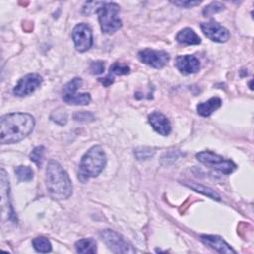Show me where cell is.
Listing matches in <instances>:
<instances>
[{"label": "cell", "mask_w": 254, "mask_h": 254, "mask_svg": "<svg viewBox=\"0 0 254 254\" xmlns=\"http://www.w3.org/2000/svg\"><path fill=\"white\" fill-rule=\"evenodd\" d=\"M34 126L35 119L29 113L5 114L0 119V141L2 144L17 143L26 138Z\"/></svg>", "instance_id": "1"}, {"label": "cell", "mask_w": 254, "mask_h": 254, "mask_svg": "<svg viewBox=\"0 0 254 254\" xmlns=\"http://www.w3.org/2000/svg\"><path fill=\"white\" fill-rule=\"evenodd\" d=\"M46 186L54 199H66L72 193V184L65 170L55 160H51L46 169Z\"/></svg>", "instance_id": "2"}, {"label": "cell", "mask_w": 254, "mask_h": 254, "mask_svg": "<svg viewBox=\"0 0 254 254\" xmlns=\"http://www.w3.org/2000/svg\"><path fill=\"white\" fill-rule=\"evenodd\" d=\"M106 164V156L101 146L91 147L81 158L77 177L81 183L87 182L90 178L97 177Z\"/></svg>", "instance_id": "3"}, {"label": "cell", "mask_w": 254, "mask_h": 254, "mask_svg": "<svg viewBox=\"0 0 254 254\" xmlns=\"http://www.w3.org/2000/svg\"><path fill=\"white\" fill-rule=\"evenodd\" d=\"M119 10V5L113 2H102L97 9L100 28L104 34H113L121 28L122 22L118 17Z\"/></svg>", "instance_id": "4"}, {"label": "cell", "mask_w": 254, "mask_h": 254, "mask_svg": "<svg viewBox=\"0 0 254 254\" xmlns=\"http://www.w3.org/2000/svg\"><path fill=\"white\" fill-rule=\"evenodd\" d=\"M196 159L206 167L224 175L231 174L236 169V165L231 160H227L211 151H202L197 153Z\"/></svg>", "instance_id": "5"}, {"label": "cell", "mask_w": 254, "mask_h": 254, "mask_svg": "<svg viewBox=\"0 0 254 254\" xmlns=\"http://www.w3.org/2000/svg\"><path fill=\"white\" fill-rule=\"evenodd\" d=\"M101 240L113 253H134L135 249L117 232L105 229L99 232Z\"/></svg>", "instance_id": "6"}, {"label": "cell", "mask_w": 254, "mask_h": 254, "mask_svg": "<svg viewBox=\"0 0 254 254\" xmlns=\"http://www.w3.org/2000/svg\"><path fill=\"white\" fill-rule=\"evenodd\" d=\"M0 189H1V211L2 215L12 222H16L17 217L13 210V207L10 202L9 193H10V185L7 178L6 172L4 169H1L0 172Z\"/></svg>", "instance_id": "7"}, {"label": "cell", "mask_w": 254, "mask_h": 254, "mask_svg": "<svg viewBox=\"0 0 254 254\" xmlns=\"http://www.w3.org/2000/svg\"><path fill=\"white\" fill-rule=\"evenodd\" d=\"M72 40L75 49L80 52H86L92 46V31L90 27L84 23L77 24L72 30Z\"/></svg>", "instance_id": "8"}, {"label": "cell", "mask_w": 254, "mask_h": 254, "mask_svg": "<svg viewBox=\"0 0 254 254\" xmlns=\"http://www.w3.org/2000/svg\"><path fill=\"white\" fill-rule=\"evenodd\" d=\"M139 60L154 68H162L170 60V56L165 51H158L153 49H144L138 53Z\"/></svg>", "instance_id": "9"}, {"label": "cell", "mask_w": 254, "mask_h": 254, "mask_svg": "<svg viewBox=\"0 0 254 254\" xmlns=\"http://www.w3.org/2000/svg\"><path fill=\"white\" fill-rule=\"evenodd\" d=\"M42 76L37 73H29L20 78L13 89V93L19 97L27 96L33 93L41 84Z\"/></svg>", "instance_id": "10"}, {"label": "cell", "mask_w": 254, "mask_h": 254, "mask_svg": "<svg viewBox=\"0 0 254 254\" xmlns=\"http://www.w3.org/2000/svg\"><path fill=\"white\" fill-rule=\"evenodd\" d=\"M203 34L211 41L217 43H224L229 39V32L215 21H209L200 24Z\"/></svg>", "instance_id": "11"}, {"label": "cell", "mask_w": 254, "mask_h": 254, "mask_svg": "<svg viewBox=\"0 0 254 254\" xmlns=\"http://www.w3.org/2000/svg\"><path fill=\"white\" fill-rule=\"evenodd\" d=\"M175 65L179 69V71L186 75L195 73L200 68V63L198 59L191 55H184L177 57Z\"/></svg>", "instance_id": "12"}, {"label": "cell", "mask_w": 254, "mask_h": 254, "mask_svg": "<svg viewBox=\"0 0 254 254\" xmlns=\"http://www.w3.org/2000/svg\"><path fill=\"white\" fill-rule=\"evenodd\" d=\"M201 241L206 245L212 248L213 250L219 252V253H225V254H230L233 253L235 254L236 251L230 247V245L225 242L220 236L217 235H210V234H202L200 235Z\"/></svg>", "instance_id": "13"}, {"label": "cell", "mask_w": 254, "mask_h": 254, "mask_svg": "<svg viewBox=\"0 0 254 254\" xmlns=\"http://www.w3.org/2000/svg\"><path fill=\"white\" fill-rule=\"evenodd\" d=\"M148 120L153 129L160 135L167 136L170 134L171 123L163 113L159 111H154L148 116Z\"/></svg>", "instance_id": "14"}, {"label": "cell", "mask_w": 254, "mask_h": 254, "mask_svg": "<svg viewBox=\"0 0 254 254\" xmlns=\"http://www.w3.org/2000/svg\"><path fill=\"white\" fill-rule=\"evenodd\" d=\"M221 106V99L219 97H212L207 101L200 102L197 107V113L203 117H207L211 115L215 110H217Z\"/></svg>", "instance_id": "15"}, {"label": "cell", "mask_w": 254, "mask_h": 254, "mask_svg": "<svg viewBox=\"0 0 254 254\" xmlns=\"http://www.w3.org/2000/svg\"><path fill=\"white\" fill-rule=\"evenodd\" d=\"M177 42L185 45H198L200 44L199 36L190 28H185L181 30L176 36Z\"/></svg>", "instance_id": "16"}, {"label": "cell", "mask_w": 254, "mask_h": 254, "mask_svg": "<svg viewBox=\"0 0 254 254\" xmlns=\"http://www.w3.org/2000/svg\"><path fill=\"white\" fill-rule=\"evenodd\" d=\"M63 99L67 104L86 105V104H88L90 102L91 97H90V94L87 93V92H82V93L72 92V93L64 94L63 95Z\"/></svg>", "instance_id": "17"}, {"label": "cell", "mask_w": 254, "mask_h": 254, "mask_svg": "<svg viewBox=\"0 0 254 254\" xmlns=\"http://www.w3.org/2000/svg\"><path fill=\"white\" fill-rule=\"evenodd\" d=\"M75 250L77 253H95L97 251L96 242L93 238H83L75 242Z\"/></svg>", "instance_id": "18"}, {"label": "cell", "mask_w": 254, "mask_h": 254, "mask_svg": "<svg viewBox=\"0 0 254 254\" xmlns=\"http://www.w3.org/2000/svg\"><path fill=\"white\" fill-rule=\"evenodd\" d=\"M185 185L190 189H192L193 190L199 192V193H202L203 195H206L208 196L209 198L211 199H215V200H220V196L213 190H211L210 188L208 187H205L203 185H200V184H197V183H193V182H189V183H185Z\"/></svg>", "instance_id": "19"}, {"label": "cell", "mask_w": 254, "mask_h": 254, "mask_svg": "<svg viewBox=\"0 0 254 254\" xmlns=\"http://www.w3.org/2000/svg\"><path fill=\"white\" fill-rule=\"evenodd\" d=\"M34 248L41 253H48L52 251V244L50 240L44 236H39L33 239Z\"/></svg>", "instance_id": "20"}, {"label": "cell", "mask_w": 254, "mask_h": 254, "mask_svg": "<svg viewBox=\"0 0 254 254\" xmlns=\"http://www.w3.org/2000/svg\"><path fill=\"white\" fill-rule=\"evenodd\" d=\"M15 173L18 177V179L20 181H23V182H28L30 180L33 179V176H34V172L33 170L28 167V166H18L16 169H15Z\"/></svg>", "instance_id": "21"}, {"label": "cell", "mask_w": 254, "mask_h": 254, "mask_svg": "<svg viewBox=\"0 0 254 254\" xmlns=\"http://www.w3.org/2000/svg\"><path fill=\"white\" fill-rule=\"evenodd\" d=\"M130 72V67L127 64H121V63H114L109 67L108 74L114 76V75H124L128 74Z\"/></svg>", "instance_id": "22"}, {"label": "cell", "mask_w": 254, "mask_h": 254, "mask_svg": "<svg viewBox=\"0 0 254 254\" xmlns=\"http://www.w3.org/2000/svg\"><path fill=\"white\" fill-rule=\"evenodd\" d=\"M44 154H45V148L43 146H37L33 149V151L30 154V159L33 161L38 167L42 166L43 160H44Z\"/></svg>", "instance_id": "23"}, {"label": "cell", "mask_w": 254, "mask_h": 254, "mask_svg": "<svg viewBox=\"0 0 254 254\" xmlns=\"http://www.w3.org/2000/svg\"><path fill=\"white\" fill-rule=\"evenodd\" d=\"M82 84V79L80 77H74L73 79H71L70 81H68L63 89V93L66 94V93H72V92H76V90L81 86Z\"/></svg>", "instance_id": "24"}, {"label": "cell", "mask_w": 254, "mask_h": 254, "mask_svg": "<svg viewBox=\"0 0 254 254\" xmlns=\"http://www.w3.org/2000/svg\"><path fill=\"white\" fill-rule=\"evenodd\" d=\"M223 9H224V6L221 3H219V2H212V3H210L209 5H207L203 9L202 14L205 17H209V16H212V15H214L216 13L221 12Z\"/></svg>", "instance_id": "25"}, {"label": "cell", "mask_w": 254, "mask_h": 254, "mask_svg": "<svg viewBox=\"0 0 254 254\" xmlns=\"http://www.w3.org/2000/svg\"><path fill=\"white\" fill-rule=\"evenodd\" d=\"M51 118H52L53 121H55V122H57V123H59V124H61V125H64V124L66 123L67 114H66V112H65L64 110H62V111L57 110V111H55V112L52 114Z\"/></svg>", "instance_id": "26"}, {"label": "cell", "mask_w": 254, "mask_h": 254, "mask_svg": "<svg viewBox=\"0 0 254 254\" xmlns=\"http://www.w3.org/2000/svg\"><path fill=\"white\" fill-rule=\"evenodd\" d=\"M73 118L76 121H81V122H89V121H93L94 116L92 113L87 112V111H77L74 113Z\"/></svg>", "instance_id": "27"}, {"label": "cell", "mask_w": 254, "mask_h": 254, "mask_svg": "<svg viewBox=\"0 0 254 254\" xmlns=\"http://www.w3.org/2000/svg\"><path fill=\"white\" fill-rule=\"evenodd\" d=\"M89 71L91 74H95V75L102 73L104 71V63L101 61L91 63L89 66Z\"/></svg>", "instance_id": "28"}, {"label": "cell", "mask_w": 254, "mask_h": 254, "mask_svg": "<svg viewBox=\"0 0 254 254\" xmlns=\"http://www.w3.org/2000/svg\"><path fill=\"white\" fill-rule=\"evenodd\" d=\"M172 3L177 6L184 7V8H191V7H194V6H197L200 4L199 1H174Z\"/></svg>", "instance_id": "29"}, {"label": "cell", "mask_w": 254, "mask_h": 254, "mask_svg": "<svg viewBox=\"0 0 254 254\" xmlns=\"http://www.w3.org/2000/svg\"><path fill=\"white\" fill-rule=\"evenodd\" d=\"M99 81L104 85V86H109V85H111L112 83H113V81H114V76H112V75H110V74H107L105 77H103V78H99Z\"/></svg>", "instance_id": "30"}]
</instances>
